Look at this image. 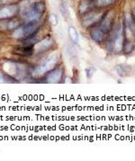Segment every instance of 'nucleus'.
<instances>
[{"label": "nucleus", "instance_id": "nucleus-1", "mask_svg": "<svg viewBox=\"0 0 135 161\" xmlns=\"http://www.w3.org/2000/svg\"><path fill=\"white\" fill-rule=\"evenodd\" d=\"M60 59V55L58 52H52L44 58H42V60L38 64L31 69V77L32 79H41L42 77L58 67V63Z\"/></svg>", "mask_w": 135, "mask_h": 161}, {"label": "nucleus", "instance_id": "nucleus-2", "mask_svg": "<svg viewBox=\"0 0 135 161\" xmlns=\"http://www.w3.org/2000/svg\"><path fill=\"white\" fill-rule=\"evenodd\" d=\"M47 6L43 0H37L32 4L20 9L19 16L24 22L40 21L43 17Z\"/></svg>", "mask_w": 135, "mask_h": 161}, {"label": "nucleus", "instance_id": "nucleus-3", "mask_svg": "<svg viewBox=\"0 0 135 161\" xmlns=\"http://www.w3.org/2000/svg\"><path fill=\"white\" fill-rule=\"evenodd\" d=\"M125 31L121 24L114 25L111 32L108 33L106 39V47L107 51L115 53H120L122 52L123 43L125 42Z\"/></svg>", "mask_w": 135, "mask_h": 161}, {"label": "nucleus", "instance_id": "nucleus-4", "mask_svg": "<svg viewBox=\"0 0 135 161\" xmlns=\"http://www.w3.org/2000/svg\"><path fill=\"white\" fill-rule=\"evenodd\" d=\"M42 20L35 22H24L17 29L11 32V38L18 41L31 38L42 30Z\"/></svg>", "mask_w": 135, "mask_h": 161}, {"label": "nucleus", "instance_id": "nucleus-5", "mask_svg": "<svg viewBox=\"0 0 135 161\" xmlns=\"http://www.w3.org/2000/svg\"><path fill=\"white\" fill-rule=\"evenodd\" d=\"M56 46L55 41L52 38L51 35H47L44 36L43 38H42L38 42L33 46L34 49V54H46L47 52H51L52 50H54V47Z\"/></svg>", "mask_w": 135, "mask_h": 161}, {"label": "nucleus", "instance_id": "nucleus-6", "mask_svg": "<svg viewBox=\"0 0 135 161\" xmlns=\"http://www.w3.org/2000/svg\"><path fill=\"white\" fill-rule=\"evenodd\" d=\"M104 14L100 11H97L93 9L92 11H90L88 13L82 15L81 18V25L84 28H91L92 26L96 25L100 22V20L102 19L103 15Z\"/></svg>", "mask_w": 135, "mask_h": 161}, {"label": "nucleus", "instance_id": "nucleus-7", "mask_svg": "<svg viewBox=\"0 0 135 161\" xmlns=\"http://www.w3.org/2000/svg\"><path fill=\"white\" fill-rule=\"evenodd\" d=\"M20 5L19 3L0 5V20L10 19L19 15Z\"/></svg>", "mask_w": 135, "mask_h": 161}, {"label": "nucleus", "instance_id": "nucleus-8", "mask_svg": "<svg viewBox=\"0 0 135 161\" xmlns=\"http://www.w3.org/2000/svg\"><path fill=\"white\" fill-rule=\"evenodd\" d=\"M23 23H24V21L22 20L19 15L13 17V18H10V19L0 20V32H14Z\"/></svg>", "mask_w": 135, "mask_h": 161}, {"label": "nucleus", "instance_id": "nucleus-9", "mask_svg": "<svg viewBox=\"0 0 135 161\" xmlns=\"http://www.w3.org/2000/svg\"><path fill=\"white\" fill-rule=\"evenodd\" d=\"M64 77L63 67H56L44 76V83H60Z\"/></svg>", "mask_w": 135, "mask_h": 161}, {"label": "nucleus", "instance_id": "nucleus-10", "mask_svg": "<svg viewBox=\"0 0 135 161\" xmlns=\"http://www.w3.org/2000/svg\"><path fill=\"white\" fill-rule=\"evenodd\" d=\"M98 27L103 31L104 32H105L106 34H108L113 26L115 25V14L113 12H107L103 15L102 19L100 20V22L98 23Z\"/></svg>", "mask_w": 135, "mask_h": 161}, {"label": "nucleus", "instance_id": "nucleus-11", "mask_svg": "<svg viewBox=\"0 0 135 161\" xmlns=\"http://www.w3.org/2000/svg\"><path fill=\"white\" fill-rule=\"evenodd\" d=\"M12 53L14 55L21 57V58H31L34 55V49L32 46L20 45L15 46L12 50Z\"/></svg>", "mask_w": 135, "mask_h": 161}, {"label": "nucleus", "instance_id": "nucleus-12", "mask_svg": "<svg viewBox=\"0 0 135 161\" xmlns=\"http://www.w3.org/2000/svg\"><path fill=\"white\" fill-rule=\"evenodd\" d=\"M90 36L94 42H96L98 44H101L104 42V41L107 39L108 34H106L105 32H104L98 26L94 25L91 27L90 30Z\"/></svg>", "mask_w": 135, "mask_h": 161}, {"label": "nucleus", "instance_id": "nucleus-13", "mask_svg": "<svg viewBox=\"0 0 135 161\" xmlns=\"http://www.w3.org/2000/svg\"><path fill=\"white\" fill-rule=\"evenodd\" d=\"M124 26L125 28H128L130 32L133 34L135 37V21L132 15V14L127 13L124 17Z\"/></svg>", "mask_w": 135, "mask_h": 161}, {"label": "nucleus", "instance_id": "nucleus-14", "mask_svg": "<svg viewBox=\"0 0 135 161\" xmlns=\"http://www.w3.org/2000/svg\"><path fill=\"white\" fill-rule=\"evenodd\" d=\"M116 73L120 76V77H124L128 76L129 74L132 71V67L129 65H117L115 67Z\"/></svg>", "mask_w": 135, "mask_h": 161}, {"label": "nucleus", "instance_id": "nucleus-15", "mask_svg": "<svg viewBox=\"0 0 135 161\" xmlns=\"http://www.w3.org/2000/svg\"><path fill=\"white\" fill-rule=\"evenodd\" d=\"M19 81L16 80L14 77H11L3 70H0V83H18Z\"/></svg>", "mask_w": 135, "mask_h": 161}, {"label": "nucleus", "instance_id": "nucleus-16", "mask_svg": "<svg viewBox=\"0 0 135 161\" xmlns=\"http://www.w3.org/2000/svg\"><path fill=\"white\" fill-rule=\"evenodd\" d=\"M69 35H70V38L71 42L73 44H77L78 43V41H79V35L77 33V31L76 30V28L74 26H70L69 27Z\"/></svg>", "mask_w": 135, "mask_h": 161}, {"label": "nucleus", "instance_id": "nucleus-17", "mask_svg": "<svg viewBox=\"0 0 135 161\" xmlns=\"http://www.w3.org/2000/svg\"><path fill=\"white\" fill-rule=\"evenodd\" d=\"M59 12L61 14V15L64 17V18H69L70 17V10L68 8V6L66 4V2L64 1H61L60 4H59Z\"/></svg>", "mask_w": 135, "mask_h": 161}, {"label": "nucleus", "instance_id": "nucleus-18", "mask_svg": "<svg viewBox=\"0 0 135 161\" xmlns=\"http://www.w3.org/2000/svg\"><path fill=\"white\" fill-rule=\"evenodd\" d=\"M133 51H134V44L132 42L125 41L122 47V52L124 54H131Z\"/></svg>", "mask_w": 135, "mask_h": 161}, {"label": "nucleus", "instance_id": "nucleus-19", "mask_svg": "<svg viewBox=\"0 0 135 161\" xmlns=\"http://www.w3.org/2000/svg\"><path fill=\"white\" fill-rule=\"evenodd\" d=\"M116 0H96V6L97 7H105L114 4Z\"/></svg>", "mask_w": 135, "mask_h": 161}, {"label": "nucleus", "instance_id": "nucleus-20", "mask_svg": "<svg viewBox=\"0 0 135 161\" xmlns=\"http://www.w3.org/2000/svg\"><path fill=\"white\" fill-rule=\"evenodd\" d=\"M58 16H57L55 14H51L49 15V23H50L52 25H58Z\"/></svg>", "mask_w": 135, "mask_h": 161}, {"label": "nucleus", "instance_id": "nucleus-21", "mask_svg": "<svg viewBox=\"0 0 135 161\" xmlns=\"http://www.w3.org/2000/svg\"><path fill=\"white\" fill-rule=\"evenodd\" d=\"M68 53H69V55H70V57H74V58H75V57L77 56V52H76V50H75L73 44L68 46Z\"/></svg>", "mask_w": 135, "mask_h": 161}, {"label": "nucleus", "instance_id": "nucleus-22", "mask_svg": "<svg viewBox=\"0 0 135 161\" xmlns=\"http://www.w3.org/2000/svg\"><path fill=\"white\" fill-rule=\"evenodd\" d=\"M95 72H96V69H95L94 67H90L88 69H86V75H87V77L90 79L91 77H93V75L95 74Z\"/></svg>", "mask_w": 135, "mask_h": 161}, {"label": "nucleus", "instance_id": "nucleus-23", "mask_svg": "<svg viewBox=\"0 0 135 161\" xmlns=\"http://www.w3.org/2000/svg\"><path fill=\"white\" fill-rule=\"evenodd\" d=\"M132 17H133V19L135 21V7L132 8Z\"/></svg>", "mask_w": 135, "mask_h": 161}, {"label": "nucleus", "instance_id": "nucleus-24", "mask_svg": "<svg viewBox=\"0 0 135 161\" xmlns=\"http://www.w3.org/2000/svg\"><path fill=\"white\" fill-rule=\"evenodd\" d=\"M16 1H17V2H18V3H19L20 1H23V0H16Z\"/></svg>", "mask_w": 135, "mask_h": 161}]
</instances>
